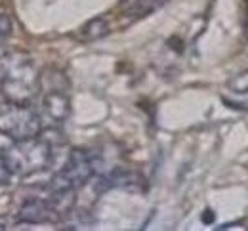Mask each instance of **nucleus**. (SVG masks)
I'll use <instances>...</instances> for the list:
<instances>
[{
    "mask_svg": "<svg viewBox=\"0 0 248 231\" xmlns=\"http://www.w3.org/2000/svg\"><path fill=\"white\" fill-rule=\"evenodd\" d=\"M42 124L38 109L31 107V103L6 101L0 105V134L14 141L38 136Z\"/></svg>",
    "mask_w": 248,
    "mask_h": 231,
    "instance_id": "obj_4",
    "label": "nucleus"
},
{
    "mask_svg": "<svg viewBox=\"0 0 248 231\" xmlns=\"http://www.w3.org/2000/svg\"><path fill=\"white\" fill-rule=\"evenodd\" d=\"M109 21L105 17H93L82 27V38L84 40H97L109 33Z\"/></svg>",
    "mask_w": 248,
    "mask_h": 231,
    "instance_id": "obj_8",
    "label": "nucleus"
},
{
    "mask_svg": "<svg viewBox=\"0 0 248 231\" xmlns=\"http://www.w3.org/2000/svg\"><path fill=\"white\" fill-rule=\"evenodd\" d=\"M0 230H6V228H4V224H2V222H0Z\"/></svg>",
    "mask_w": 248,
    "mask_h": 231,
    "instance_id": "obj_13",
    "label": "nucleus"
},
{
    "mask_svg": "<svg viewBox=\"0 0 248 231\" xmlns=\"http://www.w3.org/2000/svg\"><path fill=\"white\" fill-rule=\"evenodd\" d=\"M10 176H12V174H10V170L6 168V165H4V163H2V159H0V187H2V185H6V184L10 182Z\"/></svg>",
    "mask_w": 248,
    "mask_h": 231,
    "instance_id": "obj_11",
    "label": "nucleus"
},
{
    "mask_svg": "<svg viewBox=\"0 0 248 231\" xmlns=\"http://www.w3.org/2000/svg\"><path fill=\"white\" fill-rule=\"evenodd\" d=\"M0 159L12 176L27 178L46 170L52 163V145L44 138H27L14 141L10 147L0 151Z\"/></svg>",
    "mask_w": 248,
    "mask_h": 231,
    "instance_id": "obj_2",
    "label": "nucleus"
},
{
    "mask_svg": "<svg viewBox=\"0 0 248 231\" xmlns=\"http://www.w3.org/2000/svg\"><path fill=\"white\" fill-rule=\"evenodd\" d=\"M60 220L62 214L48 199H27L17 212V222L21 224H58Z\"/></svg>",
    "mask_w": 248,
    "mask_h": 231,
    "instance_id": "obj_6",
    "label": "nucleus"
},
{
    "mask_svg": "<svg viewBox=\"0 0 248 231\" xmlns=\"http://www.w3.org/2000/svg\"><path fill=\"white\" fill-rule=\"evenodd\" d=\"M168 0H123L119 10L128 19H141L149 14L156 12L160 6H164Z\"/></svg>",
    "mask_w": 248,
    "mask_h": 231,
    "instance_id": "obj_7",
    "label": "nucleus"
},
{
    "mask_svg": "<svg viewBox=\"0 0 248 231\" xmlns=\"http://www.w3.org/2000/svg\"><path fill=\"white\" fill-rule=\"evenodd\" d=\"M229 88H231L233 92H241V94L248 92V71L235 75V77L229 80Z\"/></svg>",
    "mask_w": 248,
    "mask_h": 231,
    "instance_id": "obj_9",
    "label": "nucleus"
},
{
    "mask_svg": "<svg viewBox=\"0 0 248 231\" xmlns=\"http://www.w3.org/2000/svg\"><path fill=\"white\" fill-rule=\"evenodd\" d=\"M12 33V19L8 14L0 12V42H4Z\"/></svg>",
    "mask_w": 248,
    "mask_h": 231,
    "instance_id": "obj_10",
    "label": "nucleus"
},
{
    "mask_svg": "<svg viewBox=\"0 0 248 231\" xmlns=\"http://www.w3.org/2000/svg\"><path fill=\"white\" fill-rule=\"evenodd\" d=\"M245 33H247V38H248V19H247V27H245Z\"/></svg>",
    "mask_w": 248,
    "mask_h": 231,
    "instance_id": "obj_12",
    "label": "nucleus"
},
{
    "mask_svg": "<svg viewBox=\"0 0 248 231\" xmlns=\"http://www.w3.org/2000/svg\"><path fill=\"white\" fill-rule=\"evenodd\" d=\"M97 172L95 155L84 149H73L60 172L48 184V191H77Z\"/></svg>",
    "mask_w": 248,
    "mask_h": 231,
    "instance_id": "obj_5",
    "label": "nucleus"
},
{
    "mask_svg": "<svg viewBox=\"0 0 248 231\" xmlns=\"http://www.w3.org/2000/svg\"><path fill=\"white\" fill-rule=\"evenodd\" d=\"M40 77L29 54L6 52L0 56V92L6 101L32 103L40 92Z\"/></svg>",
    "mask_w": 248,
    "mask_h": 231,
    "instance_id": "obj_1",
    "label": "nucleus"
},
{
    "mask_svg": "<svg viewBox=\"0 0 248 231\" xmlns=\"http://www.w3.org/2000/svg\"><path fill=\"white\" fill-rule=\"evenodd\" d=\"M38 96H40L38 113L42 123H46L48 126H62L71 111V99L65 78L60 73H48L40 77Z\"/></svg>",
    "mask_w": 248,
    "mask_h": 231,
    "instance_id": "obj_3",
    "label": "nucleus"
}]
</instances>
